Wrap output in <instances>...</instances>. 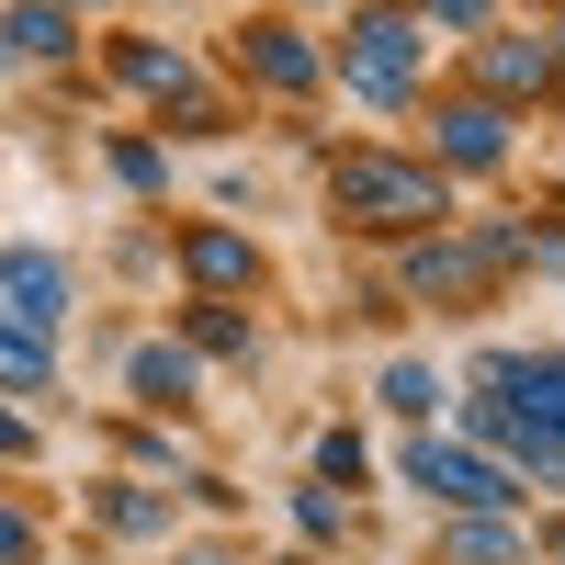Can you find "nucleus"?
Segmentation results:
<instances>
[{
	"mask_svg": "<svg viewBox=\"0 0 565 565\" xmlns=\"http://www.w3.org/2000/svg\"><path fill=\"white\" fill-rule=\"evenodd\" d=\"M498 148H509V125H498L487 103H463V114H452V159H498Z\"/></svg>",
	"mask_w": 565,
	"mask_h": 565,
	"instance_id": "nucleus-10",
	"label": "nucleus"
},
{
	"mask_svg": "<svg viewBox=\"0 0 565 565\" xmlns=\"http://www.w3.org/2000/svg\"><path fill=\"white\" fill-rule=\"evenodd\" d=\"M249 68H260L271 90H306V79H317V57H306L295 34H249Z\"/></svg>",
	"mask_w": 565,
	"mask_h": 565,
	"instance_id": "nucleus-6",
	"label": "nucleus"
},
{
	"mask_svg": "<svg viewBox=\"0 0 565 565\" xmlns=\"http://www.w3.org/2000/svg\"><path fill=\"white\" fill-rule=\"evenodd\" d=\"M23 554H34V532L12 521V509H0V565H23Z\"/></svg>",
	"mask_w": 565,
	"mask_h": 565,
	"instance_id": "nucleus-12",
	"label": "nucleus"
},
{
	"mask_svg": "<svg viewBox=\"0 0 565 565\" xmlns=\"http://www.w3.org/2000/svg\"><path fill=\"white\" fill-rule=\"evenodd\" d=\"M0 295H12V328H57L68 317V271L45 249H12V260H0Z\"/></svg>",
	"mask_w": 565,
	"mask_h": 565,
	"instance_id": "nucleus-4",
	"label": "nucleus"
},
{
	"mask_svg": "<svg viewBox=\"0 0 565 565\" xmlns=\"http://www.w3.org/2000/svg\"><path fill=\"white\" fill-rule=\"evenodd\" d=\"M0 385H45V340H34V328H12V317H0Z\"/></svg>",
	"mask_w": 565,
	"mask_h": 565,
	"instance_id": "nucleus-7",
	"label": "nucleus"
},
{
	"mask_svg": "<svg viewBox=\"0 0 565 565\" xmlns=\"http://www.w3.org/2000/svg\"><path fill=\"white\" fill-rule=\"evenodd\" d=\"M407 487H430V498H452V509H498V498H509V476H487L476 452H441V441H407Z\"/></svg>",
	"mask_w": 565,
	"mask_h": 565,
	"instance_id": "nucleus-3",
	"label": "nucleus"
},
{
	"mask_svg": "<svg viewBox=\"0 0 565 565\" xmlns=\"http://www.w3.org/2000/svg\"><path fill=\"white\" fill-rule=\"evenodd\" d=\"M554 476H565V430H554Z\"/></svg>",
	"mask_w": 565,
	"mask_h": 565,
	"instance_id": "nucleus-14",
	"label": "nucleus"
},
{
	"mask_svg": "<svg viewBox=\"0 0 565 565\" xmlns=\"http://www.w3.org/2000/svg\"><path fill=\"white\" fill-rule=\"evenodd\" d=\"M340 215H362V226H430L441 215V170L362 148V159H340Z\"/></svg>",
	"mask_w": 565,
	"mask_h": 565,
	"instance_id": "nucleus-1",
	"label": "nucleus"
},
{
	"mask_svg": "<svg viewBox=\"0 0 565 565\" xmlns=\"http://www.w3.org/2000/svg\"><path fill=\"white\" fill-rule=\"evenodd\" d=\"M136 396H193V362H181V351H136Z\"/></svg>",
	"mask_w": 565,
	"mask_h": 565,
	"instance_id": "nucleus-9",
	"label": "nucleus"
},
{
	"mask_svg": "<svg viewBox=\"0 0 565 565\" xmlns=\"http://www.w3.org/2000/svg\"><path fill=\"white\" fill-rule=\"evenodd\" d=\"M181 260H193V282H215V295H238V282L260 271L249 238H226V226H204V238H181Z\"/></svg>",
	"mask_w": 565,
	"mask_h": 565,
	"instance_id": "nucleus-5",
	"label": "nucleus"
},
{
	"mask_svg": "<svg viewBox=\"0 0 565 565\" xmlns=\"http://www.w3.org/2000/svg\"><path fill=\"white\" fill-rule=\"evenodd\" d=\"M430 12H441V23H487V0H430Z\"/></svg>",
	"mask_w": 565,
	"mask_h": 565,
	"instance_id": "nucleus-13",
	"label": "nucleus"
},
{
	"mask_svg": "<svg viewBox=\"0 0 565 565\" xmlns=\"http://www.w3.org/2000/svg\"><path fill=\"white\" fill-rule=\"evenodd\" d=\"M407 68H418L407 12H362V23H351V79H362V103H396V90H407Z\"/></svg>",
	"mask_w": 565,
	"mask_h": 565,
	"instance_id": "nucleus-2",
	"label": "nucleus"
},
{
	"mask_svg": "<svg viewBox=\"0 0 565 565\" xmlns=\"http://www.w3.org/2000/svg\"><path fill=\"white\" fill-rule=\"evenodd\" d=\"M57 45H68L57 12H12V23H0V57H57Z\"/></svg>",
	"mask_w": 565,
	"mask_h": 565,
	"instance_id": "nucleus-8",
	"label": "nucleus"
},
{
	"mask_svg": "<svg viewBox=\"0 0 565 565\" xmlns=\"http://www.w3.org/2000/svg\"><path fill=\"white\" fill-rule=\"evenodd\" d=\"M487 79H498V90H532V79H543V45H487Z\"/></svg>",
	"mask_w": 565,
	"mask_h": 565,
	"instance_id": "nucleus-11",
	"label": "nucleus"
}]
</instances>
